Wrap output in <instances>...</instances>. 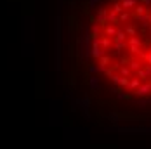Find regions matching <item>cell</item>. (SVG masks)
I'll return each mask as SVG.
<instances>
[{
	"instance_id": "obj_15",
	"label": "cell",
	"mask_w": 151,
	"mask_h": 149,
	"mask_svg": "<svg viewBox=\"0 0 151 149\" xmlns=\"http://www.w3.org/2000/svg\"><path fill=\"white\" fill-rule=\"evenodd\" d=\"M127 45H136V47H142V40L139 37H132V38H127Z\"/></svg>"
},
{
	"instance_id": "obj_13",
	"label": "cell",
	"mask_w": 151,
	"mask_h": 149,
	"mask_svg": "<svg viewBox=\"0 0 151 149\" xmlns=\"http://www.w3.org/2000/svg\"><path fill=\"white\" fill-rule=\"evenodd\" d=\"M111 47H113V50H115L116 54H120L122 50H125L129 45H127V42H113V45H111Z\"/></svg>"
},
{
	"instance_id": "obj_19",
	"label": "cell",
	"mask_w": 151,
	"mask_h": 149,
	"mask_svg": "<svg viewBox=\"0 0 151 149\" xmlns=\"http://www.w3.org/2000/svg\"><path fill=\"white\" fill-rule=\"evenodd\" d=\"M141 59H142V62H146V66H151V56L148 52H144V54L141 56Z\"/></svg>"
},
{
	"instance_id": "obj_7",
	"label": "cell",
	"mask_w": 151,
	"mask_h": 149,
	"mask_svg": "<svg viewBox=\"0 0 151 149\" xmlns=\"http://www.w3.org/2000/svg\"><path fill=\"white\" fill-rule=\"evenodd\" d=\"M144 66H142V61L139 59H130L129 61V69L132 71V73H136V71H139V69H142Z\"/></svg>"
},
{
	"instance_id": "obj_3",
	"label": "cell",
	"mask_w": 151,
	"mask_h": 149,
	"mask_svg": "<svg viewBox=\"0 0 151 149\" xmlns=\"http://www.w3.org/2000/svg\"><path fill=\"white\" fill-rule=\"evenodd\" d=\"M116 26H113V24H106L104 28H103V37H108V38H115V35H116Z\"/></svg>"
},
{
	"instance_id": "obj_20",
	"label": "cell",
	"mask_w": 151,
	"mask_h": 149,
	"mask_svg": "<svg viewBox=\"0 0 151 149\" xmlns=\"http://www.w3.org/2000/svg\"><path fill=\"white\" fill-rule=\"evenodd\" d=\"M101 2H103V0H89V7H91V9H97V7L101 5Z\"/></svg>"
},
{
	"instance_id": "obj_12",
	"label": "cell",
	"mask_w": 151,
	"mask_h": 149,
	"mask_svg": "<svg viewBox=\"0 0 151 149\" xmlns=\"http://www.w3.org/2000/svg\"><path fill=\"white\" fill-rule=\"evenodd\" d=\"M111 12H115L116 16H120L122 12H123V9H122V4L118 2V0H113L111 2V9H109Z\"/></svg>"
},
{
	"instance_id": "obj_9",
	"label": "cell",
	"mask_w": 151,
	"mask_h": 149,
	"mask_svg": "<svg viewBox=\"0 0 151 149\" xmlns=\"http://www.w3.org/2000/svg\"><path fill=\"white\" fill-rule=\"evenodd\" d=\"M99 45H101V49L106 52V50H109V49H111L113 40H111V38H108V37H103V35H101V42H99Z\"/></svg>"
},
{
	"instance_id": "obj_21",
	"label": "cell",
	"mask_w": 151,
	"mask_h": 149,
	"mask_svg": "<svg viewBox=\"0 0 151 149\" xmlns=\"http://www.w3.org/2000/svg\"><path fill=\"white\" fill-rule=\"evenodd\" d=\"M109 120H111L113 123H116V121H120V116H118L116 113H111V115H109Z\"/></svg>"
},
{
	"instance_id": "obj_4",
	"label": "cell",
	"mask_w": 151,
	"mask_h": 149,
	"mask_svg": "<svg viewBox=\"0 0 151 149\" xmlns=\"http://www.w3.org/2000/svg\"><path fill=\"white\" fill-rule=\"evenodd\" d=\"M150 12H151L150 7H146L142 4H137L134 7V11H132V16H144V14H150Z\"/></svg>"
},
{
	"instance_id": "obj_8",
	"label": "cell",
	"mask_w": 151,
	"mask_h": 149,
	"mask_svg": "<svg viewBox=\"0 0 151 149\" xmlns=\"http://www.w3.org/2000/svg\"><path fill=\"white\" fill-rule=\"evenodd\" d=\"M89 87L92 89V92H97V90L101 89V78L91 76V78H89Z\"/></svg>"
},
{
	"instance_id": "obj_23",
	"label": "cell",
	"mask_w": 151,
	"mask_h": 149,
	"mask_svg": "<svg viewBox=\"0 0 151 149\" xmlns=\"http://www.w3.org/2000/svg\"><path fill=\"white\" fill-rule=\"evenodd\" d=\"M148 54H150V56H151V47H150V52H148Z\"/></svg>"
},
{
	"instance_id": "obj_24",
	"label": "cell",
	"mask_w": 151,
	"mask_h": 149,
	"mask_svg": "<svg viewBox=\"0 0 151 149\" xmlns=\"http://www.w3.org/2000/svg\"><path fill=\"white\" fill-rule=\"evenodd\" d=\"M150 31H151V26H150Z\"/></svg>"
},
{
	"instance_id": "obj_5",
	"label": "cell",
	"mask_w": 151,
	"mask_h": 149,
	"mask_svg": "<svg viewBox=\"0 0 151 149\" xmlns=\"http://www.w3.org/2000/svg\"><path fill=\"white\" fill-rule=\"evenodd\" d=\"M132 21V19H130ZM134 23V21H132ZM132 23H129V24H125V28H123V31L127 33V37L129 38H132V37H137V26L136 24H132Z\"/></svg>"
},
{
	"instance_id": "obj_16",
	"label": "cell",
	"mask_w": 151,
	"mask_h": 149,
	"mask_svg": "<svg viewBox=\"0 0 151 149\" xmlns=\"http://www.w3.org/2000/svg\"><path fill=\"white\" fill-rule=\"evenodd\" d=\"M108 24H113V26H116L118 24V16L115 14V12H108Z\"/></svg>"
},
{
	"instance_id": "obj_22",
	"label": "cell",
	"mask_w": 151,
	"mask_h": 149,
	"mask_svg": "<svg viewBox=\"0 0 151 149\" xmlns=\"http://www.w3.org/2000/svg\"><path fill=\"white\" fill-rule=\"evenodd\" d=\"M139 4H142V5H146V7L151 9V0H139Z\"/></svg>"
},
{
	"instance_id": "obj_1",
	"label": "cell",
	"mask_w": 151,
	"mask_h": 149,
	"mask_svg": "<svg viewBox=\"0 0 151 149\" xmlns=\"http://www.w3.org/2000/svg\"><path fill=\"white\" fill-rule=\"evenodd\" d=\"M132 95H136V97H148V95H151V82H142L141 87L132 92Z\"/></svg>"
},
{
	"instance_id": "obj_11",
	"label": "cell",
	"mask_w": 151,
	"mask_h": 149,
	"mask_svg": "<svg viewBox=\"0 0 151 149\" xmlns=\"http://www.w3.org/2000/svg\"><path fill=\"white\" fill-rule=\"evenodd\" d=\"M127 38H129L127 33L122 30V28H118V30H116V35H115V38H113V42H127Z\"/></svg>"
},
{
	"instance_id": "obj_2",
	"label": "cell",
	"mask_w": 151,
	"mask_h": 149,
	"mask_svg": "<svg viewBox=\"0 0 151 149\" xmlns=\"http://www.w3.org/2000/svg\"><path fill=\"white\" fill-rule=\"evenodd\" d=\"M109 64H111V57L106 54V56H103L101 59L97 61V68H99V71L101 73H104V69H108L109 68Z\"/></svg>"
},
{
	"instance_id": "obj_14",
	"label": "cell",
	"mask_w": 151,
	"mask_h": 149,
	"mask_svg": "<svg viewBox=\"0 0 151 149\" xmlns=\"http://www.w3.org/2000/svg\"><path fill=\"white\" fill-rule=\"evenodd\" d=\"M116 71H118V74H120V76H123V78H130V76L134 74L130 69H129V66H122V68H118Z\"/></svg>"
},
{
	"instance_id": "obj_6",
	"label": "cell",
	"mask_w": 151,
	"mask_h": 149,
	"mask_svg": "<svg viewBox=\"0 0 151 149\" xmlns=\"http://www.w3.org/2000/svg\"><path fill=\"white\" fill-rule=\"evenodd\" d=\"M120 4H122V9L123 11H129L130 12V11H134V7L139 4V0H122Z\"/></svg>"
},
{
	"instance_id": "obj_17",
	"label": "cell",
	"mask_w": 151,
	"mask_h": 149,
	"mask_svg": "<svg viewBox=\"0 0 151 149\" xmlns=\"http://www.w3.org/2000/svg\"><path fill=\"white\" fill-rule=\"evenodd\" d=\"M116 99H118V101H127V99H130V94H127V92L120 90V92L116 94Z\"/></svg>"
},
{
	"instance_id": "obj_10",
	"label": "cell",
	"mask_w": 151,
	"mask_h": 149,
	"mask_svg": "<svg viewBox=\"0 0 151 149\" xmlns=\"http://www.w3.org/2000/svg\"><path fill=\"white\" fill-rule=\"evenodd\" d=\"M132 19V12H129V11H123L120 16H118V24L120 23H125V24H129V21Z\"/></svg>"
},
{
	"instance_id": "obj_18",
	"label": "cell",
	"mask_w": 151,
	"mask_h": 149,
	"mask_svg": "<svg viewBox=\"0 0 151 149\" xmlns=\"http://www.w3.org/2000/svg\"><path fill=\"white\" fill-rule=\"evenodd\" d=\"M87 69H89L91 76H94L96 73H101V71H99V68H97V64H89V68H87Z\"/></svg>"
}]
</instances>
